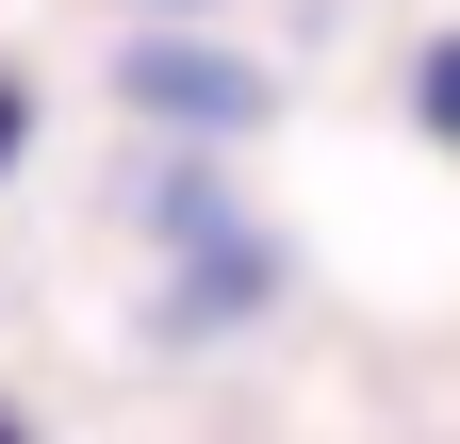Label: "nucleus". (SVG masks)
Wrapping results in <instances>:
<instances>
[{
    "label": "nucleus",
    "mask_w": 460,
    "mask_h": 444,
    "mask_svg": "<svg viewBox=\"0 0 460 444\" xmlns=\"http://www.w3.org/2000/svg\"><path fill=\"white\" fill-rule=\"evenodd\" d=\"M132 99H164V116H247V83H230V67H198V49H132Z\"/></svg>",
    "instance_id": "obj_1"
},
{
    "label": "nucleus",
    "mask_w": 460,
    "mask_h": 444,
    "mask_svg": "<svg viewBox=\"0 0 460 444\" xmlns=\"http://www.w3.org/2000/svg\"><path fill=\"white\" fill-rule=\"evenodd\" d=\"M0 444H17V428H0Z\"/></svg>",
    "instance_id": "obj_4"
},
{
    "label": "nucleus",
    "mask_w": 460,
    "mask_h": 444,
    "mask_svg": "<svg viewBox=\"0 0 460 444\" xmlns=\"http://www.w3.org/2000/svg\"><path fill=\"white\" fill-rule=\"evenodd\" d=\"M411 99H428V132H460V49H428V83H411Z\"/></svg>",
    "instance_id": "obj_2"
},
{
    "label": "nucleus",
    "mask_w": 460,
    "mask_h": 444,
    "mask_svg": "<svg viewBox=\"0 0 460 444\" xmlns=\"http://www.w3.org/2000/svg\"><path fill=\"white\" fill-rule=\"evenodd\" d=\"M0 164H17V83H0Z\"/></svg>",
    "instance_id": "obj_3"
}]
</instances>
